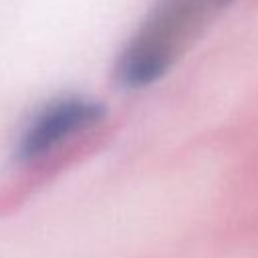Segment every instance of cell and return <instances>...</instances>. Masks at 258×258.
Returning a JSON list of instances; mask_svg holds the SVG:
<instances>
[{
    "label": "cell",
    "mask_w": 258,
    "mask_h": 258,
    "mask_svg": "<svg viewBox=\"0 0 258 258\" xmlns=\"http://www.w3.org/2000/svg\"><path fill=\"white\" fill-rule=\"evenodd\" d=\"M232 2L155 0L117 56V83L131 91L157 83Z\"/></svg>",
    "instance_id": "cell-1"
},
{
    "label": "cell",
    "mask_w": 258,
    "mask_h": 258,
    "mask_svg": "<svg viewBox=\"0 0 258 258\" xmlns=\"http://www.w3.org/2000/svg\"><path fill=\"white\" fill-rule=\"evenodd\" d=\"M105 105L85 95H62L50 99L24 123L14 145L18 161H36L52 153L64 141L99 125Z\"/></svg>",
    "instance_id": "cell-2"
}]
</instances>
